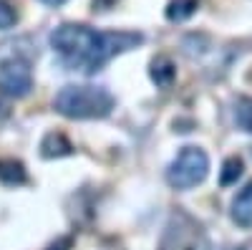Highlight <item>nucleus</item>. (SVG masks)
I'll return each mask as SVG.
<instances>
[{
    "label": "nucleus",
    "instance_id": "1",
    "mask_svg": "<svg viewBox=\"0 0 252 250\" xmlns=\"http://www.w3.org/2000/svg\"><path fill=\"white\" fill-rule=\"evenodd\" d=\"M144 40L136 31H96L81 23H63L51 33V46L61 61L83 73H96L111 58L136 48Z\"/></svg>",
    "mask_w": 252,
    "mask_h": 250
},
{
    "label": "nucleus",
    "instance_id": "2",
    "mask_svg": "<svg viewBox=\"0 0 252 250\" xmlns=\"http://www.w3.org/2000/svg\"><path fill=\"white\" fill-rule=\"evenodd\" d=\"M114 96L103 86H91V83H68L63 86L56 99L53 109L66 119H103L114 111Z\"/></svg>",
    "mask_w": 252,
    "mask_h": 250
},
{
    "label": "nucleus",
    "instance_id": "3",
    "mask_svg": "<svg viewBox=\"0 0 252 250\" xmlns=\"http://www.w3.org/2000/svg\"><path fill=\"white\" fill-rule=\"evenodd\" d=\"M159 250H209V235L194 215L177 207L164 225Z\"/></svg>",
    "mask_w": 252,
    "mask_h": 250
},
{
    "label": "nucleus",
    "instance_id": "4",
    "mask_svg": "<svg viewBox=\"0 0 252 250\" xmlns=\"http://www.w3.org/2000/svg\"><path fill=\"white\" fill-rule=\"evenodd\" d=\"M209 175V157L202 147H182L177 159L166 167V182L174 190H192Z\"/></svg>",
    "mask_w": 252,
    "mask_h": 250
},
{
    "label": "nucleus",
    "instance_id": "5",
    "mask_svg": "<svg viewBox=\"0 0 252 250\" xmlns=\"http://www.w3.org/2000/svg\"><path fill=\"white\" fill-rule=\"evenodd\" d=\"M33 89V71L23 58H5L0 61V94L10 99H23Z\"/></svg>",
    "mask_w": 252,
    "mask_h": 250
},
{
    "label": "nucleus",
    "instance_id": "6",
    "mask_svg": "<svg viewBox=\"0 0 252 250\" xmlns=\"http://www.w3.org/2000/svg\"><path fill=\"white\" fill-rule=\"evenodd\" d=\"M229 215H232L235 225L245 227V230H252V182H247L242 190L235 195Z\"/></svg>",
    "mask_w": 252,
    "mask_h": 250
},
{
    "label": "nucleus",
    "instance_id": "7",
    "mask_svg": "<svg viewBox=\"0 0 252 250\" xmlns=\"http://www.w3.org/2000/svg\"><path fill=\"white\" fill-rule=\"evenodd\" d=\"M68 154H73V144L63 132H48L40 139V157L43 159H58Z\"/></svg>",
    "mask_w": 252,
    "mask_h": 250
},
{
    "label": "nucleus",
    "instance_id": "8",
    "mask_svg": "<svg viewBox=\"0 0 252 250\" xmlns=\"http://www.w3.org/2000/svg\"><path fill=\"white\" fill-rule=\"evenodd\" d=\"M149 76L159 89H169L177 78V66L169 56H157L149 64Z\"/></svg>",
    "mask_w": 252,
    "mask_h": 250
},
{
    "label": "nucleus",
    "instance_id": "9",
    "mask_svg": "<svg viewBox=\"0 0 252 250\" xmlns=\"http://www.w3.org/2000/svg\"><path fill=\"white\" fill-rule=\"evenodd\" d=\"M0 182L8 187H18L28 182V172L26 164L18 159H0Z\"/></svg>",
    "mask_w": 252,
    "mask_h": 250
},
{
    "label": "nucleus",
    "instance_id": "10",
    "mask_svg": "<svg viewBox=\"0 0 252 250\" xmlns=\"http://www.w3.org/2000/svg\"><path fill=\"white\" fill-rule=\"evenodd\" d=\"M199 8V0H169V5H166L164 15L166 20H172V23H182V20L192 18Z\"/></svg>",
    "mask_w": 252,
    "mask_h": 250
},
{
    "label": "nucleus",
    "instance_id": "11",
    "mask_svg": "<svg viewBox=\"0 0 252 250\" xmlns=\"http://www.w3.org/2000/svg\"><path fill=\"white\" fill-rule=\"evenodd\" d=\"M245 172V164L240 157H227L224 164H222V172H220V184L222 187H229V184H237V179L242 177Z\"/></svg>",
    "mask_w": 252,
    "mask_h": 250
},
{
    "label": "nucleus",
    "instance_id": "12",
    "mask_svg": "<svg viewBox=\"0 0 252 250\" xmlns=\"http://www.w3.org/2000/svg\"><path fill=\"white\" fill-rule=\"evenodd\" d=\"M237 124L245 129V132H250L252 134V99H242L240 101V107H237Z\"/></svg>",
    "mask_w": 252,
    "mask_h": 250
},
{
    "label": "nucleus",
    "instance_id": "13",
    "mask_svg": "<svg viewBox=\"0 0 252 250\" xmlns=\"http://www.w3.org/2000/svg\"><path fill=\"white\" fill-rule=\"evenodd\" d=\"M18 23V13L8 0H0V31H10Z\"/></svg>",
    "mask_w": 252,
    "mask_h": 250
},
{
    "label": "nucleus",
    "instance_id": "14",
    "mask_svg": "<svg viewBox=\"0 0 252 250\" xmlns=\"http://www.w3.org/2000/svg\"><path fill=\"white\" fill-rule=\"evenodd\" d=\"M71 245H73V238L66 235V238H58L56 243H51L46 250H71Z\"/></svg>",
    "mask_w": 252,
    "mask_h": 250
},
{
    "label": "nucleus",
    "instance_id": "15",
    "mask_svg": "<svg viewBox=\"0 0 252 250\" xmlns=\"http://www.w3.org/2000/svg\"><path fill=\"white\" fill-rule=\"evenodd\" d=\"M116 3H119V0H94V10H98V13H103V10H111Z\"/></svg>",
    "mask_w": 252,
    "mask_h": 250
},
{
    "label": "nucleus",
    "instance_id": "16",
    "mask_svg": "<svg viewBox=\"0 0 252 250\" xmlns=\"http://www.w3.org/2000/svg\"><path fill=\"white\" fill-rule=\"evenodd\" d=\"M40 3H46V5H63V3H66V0H40Z\"/></svg>",
    "mask_w": 252,
    "mask_h": 250
},
{
    "label": "nucleus",
    "instance_id": "17",
    "mask_svg": "<svg viewBox=\"0 0 252 250\" xmlns=\"http://www.w3.org/2000/svg\"><path fill=\"white\" fill-rule=\"evenodd\" d=\"M237 250H252V240H250V243H245V245H240Z\"/></svg>",
    "mask_w": 252,
    "mask_h": 250
}]
</instances>
